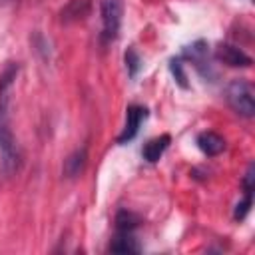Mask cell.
I'll return each instance as SVG.
<instances>
[{"mask_svg":"<svg viewBox=\"0 0 255 255\" xmlns=\"http://www.w3.org/2000/svg\"><path fill=\"white\" fill-rule=\"evenodd\" d=\"M16 74H18V66L14 64H10L0 74V153L6 173L16 171L20 165V149L10 128V100H12V86Z\"/></svg>","mask_w":255,"mask_h":255,"instance_id":"cell-1","label":"cell"},{"mask_svg":"<svg viewBox=\"0 0 255 255\" xmlns=\"http://www.w3.org/2000/svg\"><path fill=\"white\" fill-rule=\"evenodd\" d=\"M227 104L243 118H253L255 114V98H253V86L245 80H233L229 82L225 90Z\"/></svg>","mask_w":255,"mask_h":255,"instance_id":"cell-2","label":"cell"},{"mask_svg":"<svg viewBox=\"0 0 255 255\" xmlns=\"http://www.w3.org/2000/svg\"><path fill=\"white\" fill-rule=\"evenodd\" d=\"M122 0H102L100 14H102V44H110L118 38L122 26Z\"/></svg>","mask_w":255,"mask_h":255,"instance_id":"cell-3","label":"cell"},{"mask_svg":"<svg viewBox=\"0 0 255 255\" xmlns=\"http://www.w3.org/2000/svg\"><path fill=\"white\" fill-rule=\"evenodd\" d=\"M145 118H147V108L135 106V104L128 106V110H126V126H124V129H122V133L118 135V143L124 145V143H128V141H131V139L135 137V133H137V129H139V126H141V122H143Z\"/></svg>","mask_w":255,"mask_h":255,"instance_id":"cell-4","label":"cell"},{"mask_svg":"<svg viewBox=\"0 0 255 255\" xmlns=\"http://www.w3.org/2000/svg\"><path fill=\"white\" fill-rule=\"evenodd\" d=\"M215 58L231 68H249L251 66V56H247L241 48L233 46V44H219L217 50H215Z\"/></svg>","mask_w":255,"mask_h":255,"instance_id":"cell-5","label":"cell"},{"mask_svg":"<svg viewBox=\"0 0 255 255\" xmlns=\"http://www.w3.org/2000/svg\"><path fill=\"white\" fill-rule=\"evenodd\" d=\"M110 249L116 253H137L141 247L135 239V229H116V237Z\"/></svg>","mask_w":255,"mask_h":255,"instance_id":"cell-6","label":"cell"},{"mask_svg":"<svg viewBox=\"0 0 255 255\" xmlns=\"http://www.w3.org/2000/svg\"><path fill=\"white\" fill-rule=\"evenodd\" d=\"M197 147L205 155L213 157V155H219L225 149V139L219 133H215V131H201L197 135Z\"/></svg>","mask_w":255,"mask_h":255,"instance_id":"cell-7","label":"cell"},{"mask_svg":"<svg viewBox=\"0 0 255 255\" xmlns=\"http://www.w3.org/2000/svg\"><path fill=\"white\" fill-rule=\"evenodd\" d=\"M169 141H171L169 133H161V135H157V137L149 139V141L143 145V149H141L143 159H145V161H149V163L159 161V157H161V155H163V151L167 149Z\"/></svg>","mask_w":255,"mask_h":255,"instance_id":"cell-8","label":"cell"},{"mask_svg":"<svg viewBox=\"0 0 255 255\" xmlns=\"http://www.w3.org/2000/svg\"><path fill=\"white\" fill-rule=\"evenodd\" d=\"M90 10H92L90 0H70L62 8V20L64 22H80L90 14Z\"/></svg>","mask_w":255,"mask_h":255,"instance_id":"cell-9","label":"cell"},{"mask_svg":"<svg viewBox=\"0 0 255 255\" xmlns=\"http://www.w3.org/2000/svg\"><path fill=\"white\" fill-rule=\"evenodd\" d=\"M86 163H88V151H86V147H80L64 159V175L78 177L86 169Z\"/></svg>","mask_w":255,"mask_h":255,"instance_id":"cell-10","label":"cell"},{"mask_svg":"<svg viewBox=\"0 0 255 255\" xmlns=\"http://www.w3.org/2000/svg\"><path fill=\"white\" fill-rule=\"evenodd\" d=\"M251 197H253V191H245V197H243V201H239V203L235 205L233 217H235L237 221L245 219V215L249 213V209H251Z\"/></svg>","mask_w":255,"mask_h":255,"instance_id":"cell-11","label":"cell"},{"mask_svg":"<svg viewBox=\"0 0 255 255\" xmlns=\"http://www.w3.org/2000/svg\"><path fill=\"white\" fill-rule=\"evenodd\" d=\"M126 66H128L129 76H135V74H137V70H139V56L135 54L133 48H129V50L126 52Z\"/></svg>","mask_w":255,"mask_h":255,"instance_id":"cell-12","label":"cell"},{"mask_svg":"<svg viewBox=\"0 0 255 255\" xmlns=\"http://www.w3.org/2000/svg\"><path fill=\"white\" fill-rule=\"evenodd\" d=\"M171 72L175 76V80L185 88V74H183V68H181V60H171Z\"/></svg>","mask_w":255,"mask_h":255,"instance_id":"cell-13","label":"cell"}]
</instances>
